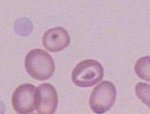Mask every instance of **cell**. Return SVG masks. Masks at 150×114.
<instances>
[{"mask_svg":"<svg viewBox=\"0 0 150 114\" xmlns=\"http://www.w3.org/2000/svg\"><path fill=\"white\" fill-rule=\"evenodd\" d=\"M71 42L67 30L62 27L50 29L43 36L44 47L51 52H59L68 47Z\"/></svg>","mask_w":150,"mask_h":114,"instance_id":"6","label":"cell"},{"mask_svg":"<svg viewBox=\"0 0 150 114\" xmlns=\"http://www.w3.org/2000/svg\"><path fill=\"white\" fill-rule=\"evenodd\" d=\"M25 67L28 74L39 80L48 79L55 71L54 60L47 51L41 49L30 51L25 59Z\"/></svg>","mask_w":150,"mask_h":114,"instance_id":"1","label":"cell"},{"mask_svg":"<svg viewBox=\"0 0 150 114\" xmlns=\"http://www.w3.org/2000/svg\"><path fill=\"white\" fill-rule=\"evenodd\" d=\"M104 74L103 66L92 59L85 60L74 69L72 80L75 85L81 88L91 87L101 81Z\"/></svg>","mask_w":150,"mask_h":114,"instance_id":"2","label":"cell"},{"mask_svg":"<svg viewBox=\"0 0 150 114\" xmlns=\"http://www.w3.org/2000/svg\"><path fill=\"white\" fill-rule=\"evenodd\" d=\"M136 93L138 98L149 106V85L144 83H139L136 87Z\"/></svg>","mask_w":150,"mask_h":114,"instance_id":"8","label":"cell"},{"mask_svg":"<svg viewBox=\"0 0 150 114\" xmlns=\"http://www.w3.org/2000/svg\"><path fill=\"white\" fill-rule=\"evenodd\" d=\"M116 90L109 81H104L96 86L90 97L89 105L96 113H104L110 109L115 103Z\"/></svg>","mask_w":150,"mask_h":114,"instance_id":"3","label":"cell"},{"mask_svg":"<svg viewBox=\"0 0 150 114\" xmlns=\"http://www.w3.org/2000/svg\"><path fill=\"white\" fill-rule=\"evenodd\" d=\"M58 95L56 89L49 84L38 86L35 94V106L38 113L52 114L57 108Z\"/></svg>","mask_w":150,"mask_h":114,"instance_id":"4","label":"cell"},{"mask_svg":"<svg viewBox=\"0 0 150 114\" xmlns=\"http://www.w3.org/2000/svg\"><path fill=\"white\" fill-rule=\"evenodd\" d=\"M36 88L31 84H23L19 86L13 93L12 105L18 113H30L35 109V94Z\"/></svg>","mask_w":150,"mask_h":114,"instance_id":"5","label":"cell"},{"mask_svg":"<svg viewBox=\"0 0 150 114\" xmlns=\"http://www.w3.org/2000/svg\"><path fill=\"white\" fill-rule=\"evenodd\" d=\"M135 71L139 77L149 81V56L142 57L137 60L135 65Z\"/></svg>","mask_w":150,"mask_h":114,"instance_id":"7","label":"cell"}]
</instances>
